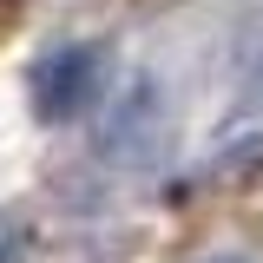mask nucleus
Here are the masks:
<instances>
[{"label":"nucleus","mask_w":263,"mask_h":263,"mask_svg":"<svg viewBox=\"0 0 263 263\" xmlns=\"http://www.w3.org/2000/svg\"><path fill=\"white\" fill-rule=\"evenodd\" d=\"M105 92V53L99 46H53L33 66V112L46 125H66L79 112H92Z\"/></svg>","instance_id":"obj_1"},{"label":"nucleus","mask_w":263,"mask_h":263,"mask_svg":"<svg viewBox=\"0 0 263 263\" xmlns=\"http://www.w3.org/2000/svg\"><path fill=\"white\" fill-rule=\"evenodd\" d=\"M211 164H217V178H243L250 164H263V53L250 60L243 86H237V99H230V119L217 125Z\"/></svg>","instance_id":"obj_2"},{"label":"nucleus","mask_w":263,"mask_h":263,"mask_svg":"<svg viewBox=\"0 0 263 263\" xmlns=\"http://www.w3.org/2000/svg\"><path fill=\"white\" fill-rule=\"evenodd\" d=\"M152 125H158V86H152V79H132V86H125V99L112 105L105 132H99V152L125 158V152H138V145L152 138Z\"/></svg>","instance_id":"obj_3"},{"label":"nucleus","mask_w":263,"mask_h":263,"mask_svg":"<svg viewBox=\"0 0 263 263\" xmlns=\"http://www.w3.org/2000/svg\"><path fill=\"white\" fill-rule=\"evenodd\" d=\"M20 250H27V237H20V224H13V217H0V263H13Z\"/></svg>","instance_id":"obj_4"},{"label":"nucleus","mask_w":263,"mask_h":263,"mask_svg":"<svg viewBox=\"0 0 263 263\" xmlns=\"http://www.w3.org/2000/svg\"><path fill=\"white\" fill-rule=\"evenodd\" d=\"M20 7H27V0H0V27H13V20H20Z\"/></svg>","instance_id":"obj_5"},{"label":"nucleus","mask_w":263,"mask_h":263,"mask_svg":"<svg viewBox=\"0 0 263 263\" xmlns=\"http://www.w3.org/2000/svg\"><path fill=\"white\" fill-rule=\"evenodd\" d=\"M204 263H250V257H204Z\"/></svg>","instance_id":"obj_6"}]
</instances>
